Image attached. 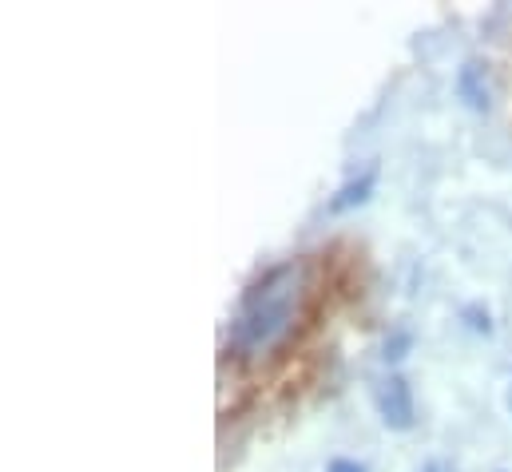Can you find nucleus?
<instances>
[{"instance_id":"nucleus-7","label":"nucleus","mask_w":512,"mask_h":472,"mask_svg":"<svg viewBox=\"0 0 512 472\" xmlns=\"http://www.w3.org/2000/svg\"><path fill=\"white\" fill-rule=\"evenodd\" d=\"M425 472H437V469H433V465H429V469H425Z\"/></svg>"},{"instance_id":"nucleus-1","label":"nucleus","mask_w":512,"mask_h":472,"mask_svg":"<svg viewBox=\"0 0 512 472\" xmlns=\"http://www.w3.org/2000/svg\"><path fill=\"white\" fill-rule=\"evenodd\" d=\"M306 290H310V274L306 262L290 258L270 266L255 286L243 294L239 314L231 322V346L243 361H258V357L274 354L290 330L302 318L306 306Z\"/></svg>"},{"instance_id":"nucleus-5","label":"nucleus","mask_w":512,"mask_h":472,"mask_svg":"<svg viewBox=\"0 0 512 472\" xmlns=\"http://www.w3.org/2000/svg\"><path fill=\"white\" fill-rule=\"evenodd\" d=\"M409 342H413V338H409V334H405V330H401V334H393V338H385V361H401V357H405V350H409Z\"/></svg>"},{"instance_id":"nucleus-2","label":"nucleus","mask_w":512,"mask_h":472,"mask_svg":"<svg viewBox=\"0 0 512 472\" xmlns=\"http://www.w3.org/2000/svg\"><path fill=\"white\" fill-rule=\"evenodd\" d=\"M457 96H461V104L469 108V112H489L493 108V100H497V84H493V68H489V60H465L461 68H457Z\"/></svg>"},{"instance_id":"nucleus-3","label":"nucleus","mask_w":512,"mask_h":472,"mask_svg":"<svg viewBox=\"0 0 512 472\" xmlns=\"http://www.w3.org/2000/svg\"><path fill=\"white\" fill-rule=\"evenodd\" d=\"M378 413H382L385 425H389V429H397V433L413 429L417 409H413V389H409V381H405V377L389 373L382 385H378Z\"/></svg>"},{"instance_id":"nucleus-4","label":"nucleus","mask_w":512,"mask_h":472,"mask_svg":"<svg viewBox=\"0 0 512 472\" xmlns=\"http://www.w3.org/2000/svg\"><path fill=\"white\" fill-rule=\"evenodd\" d=\"M374 187H378V167H366L358 179H350L346 187H338V195L326 203V211L330 215H342V211H354V207H362V203H370V195H374Z\"/></svg>"},{"instance_id":"nucleus-6","label":"nucleus","mask_w":512,"mask_h":472,"mask_svg":"<svg viewBox=\"0 0 512 472\" xmlns=\"http://www.w3.org/2000/svg\"><path fill=\"white\" fill-rule=\"evenodd\" d=\"M326 472H366V465H358V461H346V457H338V461H330V469Z\"/></svg>"}]
</instances>
